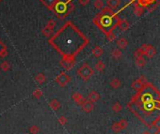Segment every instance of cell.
I'll return each mask as SVG.
<instances>
[{
  "instance_id": "cell-1",
  "label": "cell",
  "mask_w": 160,
  "mask_h": 134,
  "mask_svg": "<svg viewBox=\"0 0 160 134\" xmlns=\"http://www.w3.org/2000/svg\"><path fill=\"white\" fill-rule=\"evenodd\" d=\"M49 43L62 55V58L74 60L75 55L87 46L89 39L72 22H66L51 37Z\"/></svg>"
},
{
  "instance_id": "cell-2",
  "label": "cell",
  "mask_w": 160,
  "mask_h": 134,
  "mask_svg": "<svg viewBox=\"0 0 160 134\" xmlns=\"http://www.w3.org/2000/svg\"><path fill=\"white\" fill-rule=\"evenodd\" d=\"M119 16L117 14L114 16H108L98 13L94 16V18L92 19V22L102 32L106 34L107 32L113 31L116 28Z\"/></svg>"
},
{
  "instance_id": "cell-3",
  "label": "cell",
  "mask_w": 160,
  "mask_h": 134,
  "mask_svg": "<svg viewBox=\"0 0 160 134\" xmlns=\"http://www.w3.org/2000/svg\"><path fill=\"white\" fill-rule=\"evenodd\" d=\"M77 75L82 80L88 81L93 75V69L92 68V67L89 66L88 63H84L77 69Z\"/></svg>"
},
{
  "instance_id": "cell-4",
  "label": "cell",
  "mask_w": 160,
  "mask_h": 134,
  "mask_svg": "<svg viewBox=\"0 0 160 134\" xmlns=\"http://www.w3.org/2000/svg\"><path fill=\"white\" fill-rule=\"evenodd\" d=\"M53 11H55V13L57 14L59 19H64L68 16L67 14V3H62L60 1H57L55 4Z\"/></svg>"
},
{
  "instance_id": "cell-5",
  "label": "cell",
  "mask_w": 160,
  "mask_h": 134,
  "mask_svg": "<svg viewBox=\"0 0 160 134\" xmlns=\"http://www.w3.org/2000/svg\"><path fill=\"white\" fill-rule=\"evenodd\" d=\"M148 81H147V79L145 78V76L141 75L140 77L136 80V81H134L132 84H131V87L134 89V90H136V91H140V90H142V89L144 88V86L148 84Z\"/></svg>"
},
{
  "instance_id": "cell-6",
  "label": "cell",
  "mask_w": 160,
  "mask_h": 134,
  "mask_svg": "<svg viewBox=\"0 0 160 134\" xmlns=\"http://www.w3.org/2000/svg\"><path fill=\"white\" fill-rule=\"evenodd\" d=\"M56 82H57L60 86H65L68 82L71 81V77L66 73V72H61L59 75L57 76L56 79H55Z\"/></svg>"
},
{
  "instance_id": "cell-7",
  "label": "cell",
  "mask_w": 160,
  "mask_h": 134,
  "mask_svg": "<svg viewBox=\"0 0 160 134\" xmlns=\"http://www.w3.org/2000/svg\"><path fill=\"white\" fill-rule=\"evenodd\" d=\"M74 60L72 59H67V58H62L60 61V65L66 69V71H70V69H72L74 65Z\"/></svg>"
},
{
  "instance_id": "cell-8",
  "label": "cell",
  "mask_w": 160,
  "mask_h": 134,
  "mask_svg": "<svg viewBox=\"0 0 160 134\" xmlns=\"http://www.w3.org/2000/svg\"><path fill=\"white\" fill-rule=\"evenodd\" d=\"M117 27L121 30V31H126L129 29L130 27V23L128 22L125 19H121L119 18V20L117 22Z\"/></svg>"
},
{
  "instance_id": "cell-9",
  "label": "cell",
  "mask_w": 160,
  "mask_h": 134,
  "mask_svg": "<svg viewBox=\"0 0 160 134\" xmlns=\"http://www.w3.org/2000/svg\"><path fill=\"white\" fill-rule=\"evenodd\" d=\"M72 99H73V100L74 101L76 104H78V105H80V106H81L83 103H84L85 101H86V99H85V98L83 97V96H82L80 93H78V92L74 93L73 96H72Z\"/></svg>"
},
{
  "instance_id": "cell-10",
  "label": "cell",
  "mask_w": 160,
  "mask_h": 134,
  "mask_svg": "<svg viewBox=\"0 0 160 134\" xmlns=\"http://www.w3.org/2000/svg\"><path fill=\"white\" fill-rule=\"evenodd\" d=\"M87 99L94 103V102H96V101H98L100 99V94L97 91L92 90V91H91V92L89 93Z\"/></svg>"
},
{
  "instance_id": "cell-11",
  "label": "cell",
  "mask_w": 160,
  "mask_h": 134,
  "mask_svg": "<svg viewBox=\"0 0 160 134\" xmlns=\"http://www.w3.org/2000/svg\"><path fill=\"white\" fill-rule=\"evenodd\" d=\"M81 108H82V110L84 111V112H86V113H91V112L93 110L94 105H93V102H92V101H89V100L86 99L85 102L81 105Z\"/></svg>"
},
{
  "instance_id": "cell-12",
  "label": "cell",
  "mask_w": 160,
  "mask_h": 134,
  "mask_svg": "<svg viewBox=\"0 0 160 134\" xmlns=\"http://www.w3.org/2000/svg\"><path fill=\"white\" fill-rule=\"evenodd\" d=\"M134 14H135L136 16L139 17V16H141L143 14V12H144V8L141 7L140 5H138L137 2L134 3Z\"/></svg>"
},
{
  "instance_id": "cell-13",
  "label": "cell",
  "mask_w": 160,
  "mask_h": 134,
  "mask_svg": "<svg viewBox=\"0 0 160 134\" xmlns=\"http://www.w3.org/2000/svg\"><path fill=\"white\" fill-rule=\"evenodd\" d=\"M156 54V49L153 47V45H149V44H148V48H147L145 56H147L148 58H153Z\"/></svg>"
},
{
  "instance_id": "cell-14",
  "label": "cell",
  "mask_w": 160,
  "mask_h": 134,
  "mask_svg": "<svg viewBox=\"0 0 160 134\" xmlns=\"http://www.w3.org/2000/svg\"><path fill=\"white\" fill-rule=\"evenodd\" d=\"M57 0H41V2L50 10H53V8L55 4L57 3Z\"/></svg>"
},
{
  "instance_id": "cell-15",
  "label": "cell",
  "mask_w": 160,
  "mask_h": 134,
  "mask_svg": "<svg viewBox=\"0 0 160 134\" xmlns=\"http://www.w3.org/2000/svg\"><path fill=\"white\" fill-rule=\"evenodd\" d=\"M135 63H136V66L138 68H143L146 65V60H145L143 55H140V56L136 57L135 58Z\"/></svg>"
},
{
  "instance_id": "cell-16",
  "label": "cell",
  "mask_w": 160,
  "mask_h": 134,
  "mask_svg": "<svg viewBox=\"0 0 160 134\" xmlns=\"http://www.w3.org/2000/svg\"><path fill=\"white\" fill-rule=\"evenodd\" d=\"M120 3H121V0H107V2H106L107 7L112 10L117 9L120 6Z\"/></svg>"
},
{
  "instance_id": "cell-17",
  "label": "cell",
  "mask_w": 160,
  "mask_h": 134,
  "mask_svg": "<svg viewBox=\"0 0 160 134\" xmlns=\"http://www.w3.org/2000/svg\"><path fill=\"white\" fill-rule=\"evenodd\" d=\"M101 14H103V15H108V16H114V15H116V13L114 12V10L110 8H108V7H104L103 9L101 10V12H100Z\"/></svg>"
},
{
  "instance_id": "cell-18",
  "label": "cell",
  "mask_w": 160,
  "mask_h": 134,
  "mask_svg": "<svg viewBox=\"0 0 160 134\" xmlns=\"http://www.w3.org/2000/svg\"><path fill=\"white\" fill-rule=\"evenodd\" d=\"M49 106H50V108H51V109H52V110L57 111V110H59L60 108L61 103H60L57 99H52V100L50 101Z\"/></svg>"
},
{
  "instance_id": "cell-19",
  "label": "cell",
  "mask_w": 160,
  "mask_h": 134,
  "mask_svg": "<svg viewBox=\"0 0 160 134\" xmlns=\"http://www.w3.org/2000/svg\"><path fill=\"white\" fill-rule=\"evenodd\" d=\"M117 45L120 49H125L128 45V41L124 38H120L117 40Z\"/></svg>"
},
{
  "instance_id": "cell-20",
  "label": "cell",
  "mask_w": 160,
  "mask_h": 134,
  "mask_svg": "<svg viewBox=\"0 0 160 134\" xmlns=\"http://www.w3.org/2000/svg\"><path fill=\"white\" fill-rule=\"evenodd\" d=\"M111 56H112V58L119 60L120 58H121V56H123V53H121V51L118 48L114 49L111 52Z\"/></svg>"
},
{
  "instance_id": "cell-21",
  "label": "cell",
  "mask_w": 160,
  "mask_h": 134,
  "mask_svg": "<svg viewBox=\"0 0 160 134\" xmlns=\"http://www.w3.org/2000/svg\"><path fill=\"white\" fill-rule=\"evenodd\" d=\"M35 81H36V82L38 85H42L43 82L46 81V77H45V75H44L43 73H39V74L36 75Z\"/></svg>"
},
{
  "instance_id": "cell-22",
  "label": "cell",
  "mask_w": 160,
  "mask_h": 134,
  "mask_svg": "<svg viewBox=\"0 0 160 134\" xmlns=\"http://www.w3.org/2000/svg\"><path fill=\"white\" fill-rule=\"evenodd\" d=\"M92 54L95 56V57H100L102 54H104V50L102 49L100 46H95L93 49H92Z\"/></svg>"
},
{
  "instance_id": "cell-23",
  "label": "cell",
  "mask_w": 160,
  "mask_h": 134,
  "mask_svg": "<svg viewBox=\"0 0 160 134\" xmlns=\"http://www.w3.org/2000/svg\"><path fill=\"white\" fill-rule=\"evenodd\" d=\"M94 68H95V69H96V71H97L102 72V71H105V68H106V65H105V63H104L103 61L99 60L97 63L95 64Z\"/></svg>"
},
{
  "instance_id": "cell-24",
  "label": "cell",
  "mask_w": 160,
  "mask_h": 134,
  "mask_svg": "<svg viewBox=\"0 0 160 134\" xmlns=\"http://www.w3.org/2000/svg\"><path fill=\"white\" fill-rule=\"evenodd\" d=\"M7 54H8L7 47H6L5 44L0 40V57H5Z\"/></svg>"
},
{
  "instance_id": "cell-25",
  "label": "cell",
  "mask_w": 160,
  "mask_h": 134,
  "mask_svg": "<svg viewBox=\"0 0 160 134\" xmlns=\"http://www.w3.org/2000/svg\"><path fill=\"white\" fill-rule=\"evenodd\" d=\"M159 5H160V0H155L152 4H150L148 7H147V10H148L149 12H152L153 10H155Z\"/></svg>"
},
{
  "instance_id": "cell-26",
  "label": "cell",
  "mask_w": 160,
  "mask_h": 134,
  "mask_svg": "<svg viewBox=\"0 0 160 134\" xmlns=\"http://www.w3.org/2000/svg\"><path fill=\"white\" fill-rule=\"evenodd\" d=\"M121 82L118 78H114L110 81V86L114 89H118L121 86Z\"/></svg>"
},
{
  "instance_id": "cell-27",
  "label": "cell",
  "mask_w": 160,
  "mask_h": 134,
  "mask_svg": "<svg viewBox=\"0 0 160 134\" xmlns=\"http://www.w3.org/2000/svg\"><path fill=\"white\" fill-rule=\"evenodd\" d=\"M93 6L95 9L97 10H102L104 7H105V4H104V1L103 0H95L94 3H93Z\"/></svg>"
},
{
  "instance_id": "cell-28",
  "label": "cell",
  "mask_w": 160,
  "mask_h": 134,
  "mask_svg": "<svg viewBox=\"0 0 160 134\" xmlns=\"http://www.w3.org/2000/svg\"><path fill=\"white\" fill-rule=\"evenodd\" d=\"M111 109H112V111L113 112H115V113H119V112H121V109H123V106H121V104L120 103V102H115V103H113V105H112V107H111Z\"/></svg>"
},
{
  "instance_id": "cell-29",
  "label": "cell",
  "mask_w": 160,
  "mask_h": 134,
  "mask_svg": "<svg viewBox=\"0 0 160 134\" xmlns=\"http://www.w3.org/2000/svg\"><path fill=\"white\" fill-rule=\"evenodd\" d=\"M0 68H1L3 71H8L10 68V64L8 61H3L0 64Z\"/></svg>"
},
{
  "instance_id": "cell-30",
  "label": "cell",
  "mask_w": 160,
  "mask_h": 134,
  "mask_svg": "<svg viewBox=\"0 0 160 134\" xmlns=\"http://www.w3.org/2000/svg\"><path fill=\"white\" fill-rule=\"evenodd\" d=\"M52 33H53V29H52V28H50V27H46V25L43 27V29H42V34L45 36L46 38L50 37L51 35H52Z\"/></svg>"
},
{
  "instance_id": "cell-31",
  "label": "cell",
  "mask_w": 160,
  "mask_h": 134,
  "mask_svg": "<svg viewBox=\"0 0 160 134\" xmlns=\"http://www.w3.org/2000/svg\"><path fill=\"white\" fill-rule=\"evenodd\" d=\"M106 40H107L108 41H110V42L114 41L115 39H116V35H115V33H114L113 31L107 32V33L106 34Z\"/></svg>"
},
{
  "instance_id": "cell-32",
  "label": "cell",
  "mask_w": 160,
  "mask_h": 134,
  "mask_svg": "<svg viewBox=\"0 0 160 134\" xmlns=\"http://www.w3.org/2000/svg\"><path fill=\"white\" fill-rule=\"evenodd\" d=\"M147 48H148V44H142L141 46H140L137 51L138 52L141 54V55H145V54H146V51H147Z\"/></svg>"
},
{
  "instance_id": "cell-33",
  "label": "cell",
  "mask_w": 160,
  "mask_h": 134,
  "mask_svg": "<svg viewBox=\"0 0 160 134\" xmlns=\"http://www.w3.org/2000/svg\"><path fill=\"white\" fill-rule=\"evenodd\" d=\"M32 95H33V97H34V98H36V99H40V98H42V91L41 90V89L37 88V89H35V90L33 91Z\"/></svg>"
},
{
  "instance_id": "cell-34",
  "label": "cell",
  "mask_w": 160,
  "mask_h": 134,
  "mask_svg": "<svg viewBox=\"0 0 160 134\" xmlns=\"http://www.w3.org/2000/svg\"><path fill=\"white\" fill-rule=\"evenodd\" d=\"M74 5L71 1L68 2L67 3V14L69 15L70 13H72V12L74 11Z\"/></svg>"
},
{
  "instance_id": "cell-35",
  "label": "cell",
  "mask_w": 160,
  "mask_h": 134,
  "mask_svg": "<svg viewBox=\"0 0 160 134\" xmlns=\"http://www.w3.org/2000/svg\"><path fill=\"white\" fill-rule=\"evenodd\" d=\"M111 129H112V130H113L115 133H119V132L121 130V127H120V125H119L118 122L114 123V124L112 125V127H111Z\"/></svg>"
},
{
  "instance_id": "cell-36",
  "label": "cell",
  "mask_w": 160,
  "mask_h": 134,
  "mask_svg": "<svg viewBox=\"0 0 160 134\" xmlns=\"http://www.w3.org/2000/svg\"><path fill=\"white\" fill-rule=\"evenodd\" d=\"M29 132L31 134H38L40 132V129H39V127H37V126H31L29 127Z\"/></svg>"
},
{
  "instance_id": "cell-37",
  "label": "cell",
  "mask_w": 160,
  "mask_h": 134,
  "mask_svg": "<svg viewBox=\"0 0 160 134\" xmlns=\"http://www.w3.org/2000/svg\"><path fill=\"white\" fill-rule=\"evenodd\" d=\"M118 123H119L120 127H121V130H124V129H126L127 126H128V123H127V121H126L125 119H121Z\"/></svg>"
},
{
  "instance_id": "cell-38",
  "label": "cell",
  "mask_w": 160,
  "mask_h": 134,
  "mask_svg": "<svg viewBox=\"0 0 160 134\" xmlns=\"http://www.w3.org/2000/svg\"><path fill=\"white\" fill-rule=\"evenodd\" d=\"M153 127H155L157 130H160V116H158L156 120H153Z\"/></svg>"
},
{
  "instance_id": "cell-39",
  "label": "cell",
  "mask_w": 160,
  "mask_h": 134,
  "mask_svg": "<svg viewBox=\"0 0 160 134\" xmlns=\"http://www.w3.org/2000/svg\"><path fill=\"white\" fill-rule=\"evenodd\" d=\"M46 27H50V28L54 29L55 27H56V21H55V20H49L48 23L46 24Z\"/></svg>"
},
{
  "instance_id": "cell-40",
  "label": "cell",
  "mask_w": 160,
  "mask_h": 134,
  "mask_svg": "<svg viewBox=\"0 0 160 134\" xmlns=\"http://www.w3.org/2000/svg\"><path fill=\"white\" fill-rule=\"evenodd\" d=\"M67 121H68V119H67V117L66 116H60V118H59V122H60V124H61V125H65L66 123H67Z\"/></svg>"
},
{
  "instance_id": "cell-41",
  "label": "cell",
  "mask_w": 160,
  "mask_h": 134,
  "mask_svg": "<svg viewBox=\"0 0 160 134\" xmlns=\"http://www.w3.org/2000/svg\"><path fill=\"white\" fill-rule=\"evenodd\" d=\"M79 3L81 6H86L89 3V0H79Z\"/></svg>"
},
{
  "instance_id": "cell-42",
  "label": "cell",
  "mask_w": 160,
  "mask_h": 134,
  "mask_svg": "<svg viewBox=\"0 0 160 134\" xmlns=\"http://www.w3.org/2000/svg\"><path fill=\"white\" fill-rule=\"evenodd\" d=\"M57 1L62 2V3H68V2H70V0H57Z\"/></svg>"
},
{
  "instance_id": "cell-43",
  "label": "cell",
  "mask_w": 160,
  "mask_h": 134,
  "mask_svg": "<svg viewBox=\"0 0 160 134\" xmlns=\"http://www.w3.org/2000/svg\"><path fill=\"white\" fill-rule=\"evenodd\" d=\"M141 134H152L150 131H148V130H146V131H144V132H142Z\"/></svg>"
},
{
  "instance_id": "cell-44",
  "label": "cell",
  "mask_w": 160,
  "mask_h": 134,
  "mask_svg": "<svg viewBox=\"0 0 160 134\" xmlns=\"http://www.w3.org/2000/svg\"><path fill=\"white\" fill-rule=\"evenodd\" d=\"M155 134H160V130H157L155 132Z\"/></svg>"
},
{
  "instance_id": "cell-45",
  "label": "cell",
  "mask_w": 160,
  "mask_h": 134,
  "mask_svg": "<svg viewBox=\"0 0 160 134\" xmlns=\"http://www.w3.org/2000/svg\"><path fill=\"white\" fill-rule=\"evenodd\" d=\"M1 1H3V0H0V2H1Z\"/></svg>"
}]
</instances>
